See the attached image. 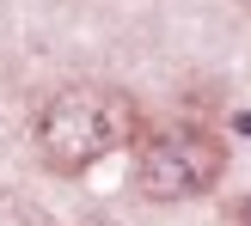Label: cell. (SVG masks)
Instances as JSON below:
<instances>
[{"label":"cell","mask_w":251,"mask_h":226,"mask_svg":"<svg viewBox=\"0 0 251 226\" xmlns=\"http://www.w3.org/2000/svg\"><path fill=\"white\" fill-rule=\"evenodd\" d=\"M227 171V147L208 129H166L135 153V190L153 202H184V196L215 190V178Z\"/></svg>","instance_id":"obj_2"},{"label":"cell","mask_w":251,"mask_h":226,"mask_svg":"<svg viewBox=\"0 0 251 226\" xmlns=\"http://www.w3.org/2000/svg\"><path fill=\"white\" fill-rule=\"evenodd\" d=\"M129 135H135V98L117 86H61L37 104V122H31L37 159L55 178H80L104 153L129 147Z\"/></svg>","instance_id":"obj_1"},{"label":"cell","mask_w":251,"mask_h":226,"mask_svg":"<svg viewBox=\"0 0 251 226\" xmlns=\"http://www.w3.org/2000/svg\"><path fill=\"white\" fill-rule=\"evenodd\" d=\"M233 220H239V226H251V196H245V202H239V214H233Z\"/></svg>","instance_id":"obj_3"}]
</instances>
